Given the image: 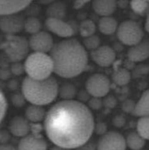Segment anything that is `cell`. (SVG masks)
Masks as SVG:
<instances>
[{
  "instance_id": "5bb4252c",
  "label": "cell",
  "mask_w": 149,
  "mask_h": 150,
  "mask_svg": "<svg viewBox=\"0 0 149 150\" xmlns=\"http://www.w3.org/2000/svg\"><path fill=\"white\" fill-rule=\"evenodd\" d=\"M10 133L16 137L23 138L30 133V122L21 116L14 117L9 124Z\"/></svg>"
},
{
  "instance_id": "d6a6232c",
  "label": "cell",
  "mask_w": 149,
  "mask_h": 150,
  "mask_svg": "<svg viewBox=\"0 0 149 150\" xmlns=\"http://www.w3.org/2000/svg\"><path fill=\"white\" fill-rule=\"evenodd\" d=\"M87 103H88L87 106L89 107L90 110H99L103 106V101L101 100V98L92 97V98H90Z\"/></svg>"
},
{
  "instance_id": "7bdbcfd3",
  "label": "cell",
  "mask_w": 149,
  "mask_h": 150,
  "mask_svg": "<svg viewBox=\"0 0 149 150\" xmlns=\"http://www.w3.org/2000/svg\"><path fill=\"white\" fill-rule=\"evenodd\" d=\"M9 136V133L6 131H0V144H6Z\"/></svg>"
},
{
  "instance_id": "d4e9b609",
  "label": "cell",
  "mask_w": 149,
  "mask_h": 150,
  "mask_svg": "<svg viewBox=\"0 0 149 150\" xmlns=\"http://www.w3.org/2000/svg\"><path fill=\"white\" fill-rule=\"evenodd\" d=\"M42 29V23L39 20V18L35 16H29L25 18L24 22V30L27 32L28 34L31 35H35Z\"/></svg>"
},
{
  "instance_id": "30bf717a",
  "label": "cell",
  "mask_w": 149,
  "mask_h": 150,
  "mask_svg": "<svg viewBox=\"0 0 149 150\" xmlns=\"http://www.w3.org/2000/svg\"><path fill=\"white\" fill-rule=\"evenodd\" d=\"M25 18L20 14L0 17V30L6 35H17L24 29Z\"/></svg>"
},
{
  "instance_id": "9c48e42d",
  "label": "cell",
  "mask_w": 149,
  "mask_h": 150,
  "mask_svg": "<svg viewBox=\"0 0 149 150\" xmlns=\"http://www.w3.org/2000/svg\"><path fill=\"white\" fill-rule=\"evenodd\" d=\"M30 48L34 52L48 54L54 46V39L49 32L41 30L35 35H31L28 39Z\"/></svg>"
},
{
  "instance_id": "836d02e7",
  "label": "cell",
  "mask_w": 149,
  "mask_h": 150,
  "mask_svg": "<svg viewBox=\"0 0 149 150\" xmlns=\"http://www.w3.org/2000/svg\"><path fill=\"white\" fill-rule=\"evenodd\" d=\"M102 101H103L104 106L106 107L108 109H113L117 104V99L112 95H107L106 97L104 98V100Z\"/></svg>"
},
{
  "instance_id": "9a60e30c",
  "label": "cell",
  "mask_w": 149,
  "mask_h": 150,
  "mask_svg": "<svg viewBox=\"0 0 149 150\" xmlns=\"http://www.w3.org/2000/svg\"><path fill=\"white\" fill-rule=\"evenodd\" d=\"M129 60L132 62H141L149 58V38H144L141 42L130 47L128 51Z\"/></svg>"
},
{
  "instance_id": "f35d334b",
  "label": "cell",
  "mask_w": 149,
  "mask_h": 150,
  "mask_svg": "<svg viewBox=\"0 0 149 150\" xmlns=\"http://www.w3.org/2000/svg\"><path fill=\"white\" fill-rule=\"evenodd\" d=\"M95 149H97V143L90 140L87 143L75 150H95Z\"/></svg>"
},
{
  "instance_id": "484cf974",
  "label": "cell",
  "mask_w": 149,
  "mask_h": 150,
  "mask_svg": "<svg viewBox=\"0 0 149 150\" xmlns=\"http://www.w3.org/2000/svg\"><path fill=\"white\" fill-rule=\"evenodd\" d=\"M96 29V24L93 21L90 19H85L79 24L78 31L81 37L85 38L95 35Z\"/></svg>"
},
{
  "instance_id": "7c38bea8",
  "label": "cell",
  "mask_w": 149,
  "mask_h": 150,
  "mask_svg": "<svg viewBox=\"0 0 149 150\" xmlns=\"http://www.w3.org/2000/svg\"><path fill=\"white\" fill-rule=\"evenodd\" d=\"M90 55L92 60L100 67H111L116 60L114 50L109 46H100L92 51Z\"/></svg>"
},
{
  "instance_id": "8992f818",
  "label": "cell",
  "mask_w": 149,
  "mask_h": 150,
  "mask_svg": "<svg viewBox=\"0 0 149 150\" xmlns=\"http://www.w3.org/2000/svg\"><path fill=\"white\" fill-rule=\"evenodd\" d=\"M117 35L121 42L133 46L143 39V31L141 25L132 20L124 21L118 26Z\"/></svg>"
},
{
  "instance_id": "4316f807",
  "label": "cell",
  "mask_w": 149,
  "mask_h": 150,
  "mask_svg": "<svg viewBox=\"0 0 149 150\" xmlns=\"http://www.w3.org/2000/svg\"><path fill=\"white\" fill-rule=\"evenodd\" d=\"M136 131L145 140H149V116L142 117L138 120Z\"/></svg>"
},
{
  "instance_id": "7402d4cb",
  "label": "cell",
  "mask_w": 149,
  "mask_h": 150,
  "mask_svg": "<svg viewBox=\"0 0 149 150\" xmlns=\"http://www.w3.org/2000/svg\"><path fill=\"white\" fill-rule=\"evenodd\" d=\"M78 89L73 84L65 82L59 86L58 95L62 99V101H72L78 95Z\"/></svg>"
},
{
  "instance_id": "7dc6e473",
  "label": "cell",
  "mask_w": 149,
  "mask_h": 150,
  "mask_svg": "<svg viewBox=\"0 0 149 150\" xmlns=\"http://www.w3.org/2000/svg\"><path fill=\"white\" fill-rule=\"evenodd\" d=\"M49 150H69V149H65V148H61V147H59V146H54L53 148H51Z\"/></svg>"
},
{
  "instance_id": "52a82bcc",
  "label": "cell",
  "mask_w": 149,
  "mask_h": 150,
  "mask_svg": "<svg viewBox=\"0 0 149 150\" xmlns=\"http://www.w3.org/2000/svg\"><path fill=\"white\" fill-rule=\"evenodd\" d=\"M111 82L109 78L102 74L91 75L85 82V90L93 98H102L109 94Z\"/></svg>"
},
{
  "instance_id": "d590c367",
  "label": "cell",
  "mask_w": 149,
  "mask_h": 150,
  "mask_svg": "<svg viewBox=\"0 0 149 150\" xmlns=\"http://www.w3.org/2000/svg\"><path fill=\"white\" fill-rule=\"evenodd\" d=\"M12 75L10 67H3L0 68V79L1 80H8Z\"/></svg>"
},
{
  "instance_id": "603a6c76",
  "label": "cell",
  "mask_w": 149,
  "mask_h": 150,
  "mask_svg": "<svg viewBox=\"0 0 149 150\" xmlns=\"http://www.w3.org/2000/svg\"><path fill=\"white\" fill-rule=\"evenodd\" d=\"M127 147H129L132 150H140L145 144V139L143 138L137 131L131 132L126 137Z\"/></svg>"
},
{
  "instance_id": "60d3db41",
  "label": "cell",
  "mask_w": 149,
  "mask_h": 150,
  "mask_svg": "<svg viewBox=\"0 0 149 150\" xmlns=\"http://www.w3.org/2000/svg\"><path fill=\"white\" fill-rule=\"evenodd\" d=\"M89 3V1H87V0H76L73 2V8L76 10H80L83 8L84 6Z\"/></svg>"
},
{
  "instance_id": "44dd1931",
  "label": "cell",
  "mask_w": 149,
  "mask_h": 150,
  "mask_svg": "<svg viewBox=\"0 0 149 150\" xmlns=\"http://www.w3.org/2000/svg\"><path fill=\"white\" fill-rule=\"evenodd\" d=\"M132 114L140 117L149 116V90L142 93L141 98L136 103Z\"/></svg>"
},
{
  "instance_id": "ab89813d",
  "label": "cell",
  "mask_w": 149,
  "mask_h": 150,
  "mask_svg": "<svg viewBox=\"0 0 149 150\" xmlns=\"http://www.w3.org/2000/svg\"><path fill=\"white\" fill-rule=\"evenodd\" d=\"M125 118L122 115H117L113 118V125L117 127L121 128L125 124Z\"/></svg>"
},
{
  "instance_id": "7a4b0ae2",
  "label": "cell",
  "mask_w": 149,
  "mask_h": 150,
  "mask_svg": "<svg viewBox=\"0 0 149 150\" xmlns=\"http://www.w3.org/2000/svg\"><path fill=\"white\" fill-rule=\"evenodd\" d=\"M49 56L54 62V73L63 78H73L81 74L89 61L82 43L72 38L55 43Z\"/></svg>"
},
{
  "instance_id": "1f68e13d",
  "label": "cell",
  "mask_w": 149,
  "mask_h": 150,
  "mask_svg": "<svg viewBox=\"0 0 149 150\" xmlns=\"http://www.w3.org/2000/svg\"><path fill=\"white\" fill-rule=\"evenodd\" d=\"M10 69L12 75L14 76H21L25 73V67L24 63L22 62H14L10 66Z\"/></svg>"
},
{
  "instance_id": "e575fe53",
  "label": "cell",
  "mask_w": 149,
  "mask_h": 150,
  "mask_svg": "<svg viewBox=\"0 0 149 150\" xmlns=\"http://www.w3.org/2000/svg\"><path fill=\"white\" fill-rule=\"evenodd\" d=\"M136 103L132 100H126L123 102L122 104V109L124 112H129V113H133L134 109H135Z\"/></svg>"
},
{
  "instance_id": "cb8c5ba5",
  "label": "cell",
  "mask_w": 149,
  "mask_h": 150,
  "mask_svg": "<svg viewBox=\"0 0 149 150\" xmlns=\"http://www.w3.org/2000/svg\"><path fill=\"white\" fill-rule=\"evenodd\" d=\"M112 80L119 86H126L131 80V73L127 68H120L114 72L112 75Z\"/></svg>"
},
{
  "instance_id": "2e32d148",
  "label": "cell",
  "mask_w": 149,
  "mask_h": 150,
  "mask_svg": "<svg viewBox=\"0 0 149 150\" xmlns=\"http://www.w3.org/2000/svg\"><path fill=\"white\" fill-rule=\"evenodd\" d=\"M31 1H0V17L19 14L25 11Z\"/></svg>"
},
{
  "instance_id": "d6986e66",
  "label": "cell",
  "mask_w": 149,
  "mask_h": 150,
  "mask_svg": "<svg viewBox=\"0 0 149 150\" xmlns=\"http://www.w3.org/2000/svg\"><path fill=\"white\" fill-rule=\"evenodd\" d=\"M46 112L42 106L30 105L25 111V117L30 123H41L46 117Z\"/></svg>"
},
{
  "instance_id": "bcb514c9",
  "label": "cell",
  "mask_w": 149,
  "mask_h": 150,
  "mask_svg": "<svg viewBox=\"0 0 149 150\" xmlns=\"http://www.w3.org/2000/svg\"><path fill=\"white\" fill-rule=\"evenodd\" d=\"M54 1H50V0H47V1H46V0H42V1H38V3H41V4H42V5H46V6H49V5H50L52 3H53Z\"/></svg>"
},
{
  "instance_id": "3957f363",
  "label": "cell",
  "mask_w": 149,
  "mask_h": 150,
  "mask_svg": "<svg viewBox=\"0 0 149 150\" xmlns=\"http://www.w3.org/2000/svg\"><path fill=\"white\" fill-rule=\"evenodd\" d=\"M21 89L26 101L30 105L45 106L57 98L59 86L54 77L37 81L26 76L22 82Z\"/></svg>"
},
{
  "instance_id": "5b68a950",
  "label": "cell",
  "mask_w": 149,
  "mask_h": 150,
  "mask_svg": "<svg viewBox=\"0 0 149 150\" xmlns=\"http://www.w3.org/2000/svg\"><path fill=\"white\" fill-rule=\"evenodd\" d=\"M7 60L14 62H21V61L28 57L30 51L29 41L26 38L18 35H7L0 45Z\"/></svg>"
},
{
  "instance_id": "8fae6325",
  "label": "cell",
  "mask_w": 149,
  "mask_h": 150,
  "mask_svg": "<svg viewBox=\"0 0 149 150\" xmlns=\"http://www.w3.org/2000/svg\"><path fill=\"white\" fill-rule=\"evenodd\" d=\"M46 29L58 37L70 38L75 32L69 22H65L61 19L47 18L45 21Z\"/></svg>"
},
{
  "instance_id": "ee69618b",
  "label": "cell",
  "mask_w": 149,
  "mask_h": 150,
  "mask_svg": "<svg viewBox=\"0 0 149 150\" xmlns=\"http://www.w3.org/2000/svg\"><path fill=\"white\" fill-rule=\"evenodd\" d=\"M0 150H18V149L12 144L6 143V144H0Z\"/></svg>"
},
{
  "instance_id": "83f0119b",
  "label": "cell",
  "mask_w": 149,
  "mask_h": 150,
  "mask_svg": "<svg viewBox=\"0 0 149 150\" xmlns=\"http://www.w3.org/2000/svg\"><path fill=\"white\" fill-rule=\"evenodd\" d=\"M130 6L136 14L143 15L146 14L149 9L148 1L144 0H132L130 2Z\"/></svg>"
},
{
  "instance_id": "e0dca14e",
  "label": "cell",
  "mask_w": 149,
  "mask_h": 150,
  "mask_svg": "<svg viewBox=\"0 0 149 150\" xmlns=\"http://www.w3.org/2000/svg\"><path fill=\"white\" fill-rule=\"evenodd\" d=\"M92 6L97 15L104 17H110L117 10V2L112 0H95L92 2Z\"/></svg>"
},
{
  "instance_id": "4dcf8cb0",
  "label": "cell",
  "mask_w": 149,
  "mask_h": 150,
  "mask_svg": "<svg viewBox=\"0 0 149 150\" xmlns=\"http://www.w3.org/2000/svg\"><path fill=\"white\" fill-rule=\"evenodd\" d=\"M7 110V101L2 90H0V123L5 117Z\"/></svg>"
},
{
  "instance_id": "ac0fdd59",
  "label": "cell",
  "mask_w": 149,
  "mask_h": 150,
  "mask_svg": "<svg viewBox=\"0 0 149 150\" xmlns=\"http://www.w3.org/2000/svg\"><path fill=\"white\" fill-rule=\"evenodd\" d=\"M66 12H67V7L65 3L62 2L54 1L50 5L47 6L46 15L47 18L63 20L66 16Z\"/></svg>"
},
{
  "instance_id": "f546056e",
  "label": "cell",
  "mask_w": 149,
  "mask_h": 150,
  "mask_svg": "<svg viewBox=\"0 0 149 150\" xmlns=\"http://www.w3.org/2000/svg\"><path fill=\"white\" fill-rule=\"evenodd\" d=\"M11 104L16 108H22L25 105L26 100L22 92H15L11 97Z\"/></svg>"
},
{
  "instance_id": "f1b7e54d",
  "label": "cell",
  "mask_w": 149,
  "mask_h": 150,
  "mask_svg": "<svg viewBox=\"0 0 149 150\" xmlns=\"http://www.w3.org/2000/svg\"><path fill=\"white\" fill-rule=\"evenodd\" d=\"M82 45L85 48V50H91V52L99 48L100 46V39L97 35H93L90 37L84 38L82 42Z\"/></svg>"
},
{
  "instance_id": "74e56055",
  "label": "cell",
  "mask_w": 149,
  "mask_h": 150,
  "mask_svg": "<svg viewBox=\"0 0 149 150\" xmlns=\"http://www.w3.org/2000/svg\"><path fill=\"white\" fill-rule=\"evenodd\" d=\"M44 126L41 123H30V133L41 134Z\"/></svg>"
},
{
  "instance_id": "b9f144b4",
  "label": "cell",
  "mask_w": 149,
  "mask_h": 150,
  "mask_svg": "<svg viewBox=\"0 0 149 150\" xmlns=\"http://www.w3.org/2000/svg\"><path fill=\"white\" fill-rule=\"evenodd\" d=\"M7 86H8V88L10 90H17L18 88V81L17 80H14V79H12V80H10L7 83Z\"/></svg>"
},
{
  "instance_id": "c3c4849f",
  "label": "cell",
  "mask_w": 149,
  "mask_h": 150,
  "mask_svg": "<svg viewBox=\"0 0 149 150\" xmlns=\"http://www.w3.org/2000/svg\"><path fill=\"white\" fill-rule=\"evenodd\" d=\"M148 3H149V1H148Z\"/></svg>"
},
{
  "instance_id": "6da1fadb",
  "label": "cell",
  "mask_w": 149,
  "mask_h": 150,
  "mask_svg": "<svg viewBox=\"0 0 149 150\" xmlns=\"http://www.w3.org/2000/svg\"><path fill=\"white\" fill-rule=\"evenodd\" d=\"M43 126L53 144L71 150L90 141L95 121L92 111L85 103L61 100L46 112Z\"/></svg>"
},
{
  "instance_id": "4fadbf2b",
  "label": "cell",
  "mask_w": 149,
  "mask_h": 150,
  "mask_svg": "<svg viewBox=\"0 0 149 150\" xmlns=\"http://www.w3.org/2000/svg\"><path fill=\"white\" fill-rule=\"evenodd\" d=\"M18 150H47V142L41 134L30 133L20 139Z\"/></svg>"
},
{
  "instance_id": "8d00e7d4",
  "label": "cell",
  "mask_w": 149,
  "mask_h": 150,
  "mask_svg": "<svg viewBox=\"0 0 149 150\" xmlns=\"http://www.w3.org/2000/svg\"><path fill=\"white\" fill-rule=\"evenodd\" d=\"M94 132L100 135H103L107 133V125L104 122H99L97 124H95Z\"/></svg>"
},
{
  "instance_id": "ffe728a7",
  "label": "cell",
  "mask_w": 149,
  "mask_h": 150,
  "mask_svg": "<svg viewBox=\"0 0 149 150\" xmlns=\"http://www.w3.org/2000/svg\"><path fill=\"white\" fill-rule=\"evenodd\" d=\"M118 23L112 16L101 18L98 22V29L101 34L105 35H111L117 32L118 28Z\"/></svg>"
},
{
  "instance_id": "277c9868",
  "label": "cell",
  "mask_w": 149,
  "mask_h": 150,
  "mask_svg": "<svg viewBox=\"0 0 149 150\" xmlns=\"http://www.w3.org/2000/svg\"><path fill=\"white\" fill-rule=\"evenodd\" d=\"M24 67L27 77L37 81L50 78L54 73V62L48 54L34 52L29 54L24 62Z\"/></svg>"
},
{
  "instance_id": "f6af8a7d",
  "label": "cell",
  "mask_w": 149,
  "mask_h": 150,
  "mask_svg": "<svg viewBox=\"0 0 149 150\" xmlns=\"http://www.w3.org/2000/svg\"><path fill=\"white\" fill-rule=\"evenodd\" d=\"M145 30L147 32L149 33V9L148 12H147V18L146 22H145Z\"/></svg>"
},
{
  "instance_id": "ba28073f",
  "label": "cell",
  "mask_w": 149,
  "mask_h": 150,
  "mask_svg": "<svg viewBox=\"0 0 149 150\" xmlns=\"http://www.w3.org/2000/svg\"><path fill=\"white\" fill-rule=\"evenodd\" d=\"M125 137L117 131H108L97 142V150H126Z\"/></svg>"
}]
</instances>
